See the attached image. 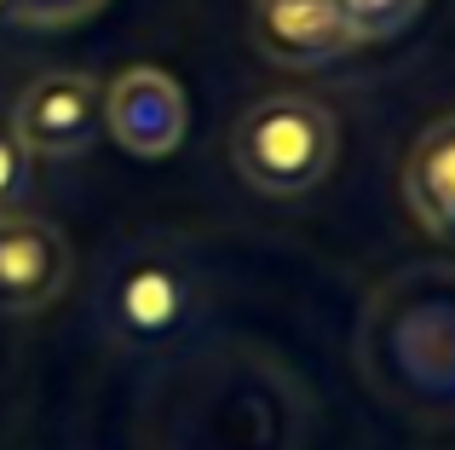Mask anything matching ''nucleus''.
<instances>
[{
    "label": "nucleus",
    "mask_w": 455,
    "mask_h": 450,
    "mask_svg": "<svg viewBox=\"0 0 455 450\" xmlns=\"http://www.w3.org/2000/svg\"><path fill=\"white\" fill-rule=\"evenodd\" d=\"M340 162V122L311 92H271L231 127V168L259 197H306Z\"/></svg>",
    "instance_id": "1"
},
{
    "label": "nucleus",
    "mask_w": 455,
    "mask_h": 450,
    "mask_svg": "<svg viewBox=\"0 0 455 450\" xmlns=\"http://www.w3.org/2000/svg\"><path fill=\"white\" fill-rule=\"evenodd\" d=\"M190 306H196V283L179 266L167 248H133L110 266L99 294L104 329L127 347H156V341L179 335L190 324Z\"/></svg>",
    "instance_id": "2"
},
{
    "label": "nucleus",
    "mask_w": 455,
    "mask_h": 450,
    "mask_svg": "<svg viewBox=\"0 0 455 450\" xmlns=\"http://www.w3.org/2000/svg\"><path fill=\"white\" fill-rule=\"evenodd\" d=\"M6 122L29 157H46V162L87 157L104 133V87L87 69H46L18 92Z\"/></svg>",
    "instance_id": "3"
},
{
    "label": "nucleus",
    "mask_w": 455,
    "mask_h": 450,
    "mask_svg": "<svg viewBox=\"0 0 455 450\" xmlns=\"http://www.w3.org/2000/svg\"><path fill=\"white\" fill-rule=\"evenodd\" d=\"M190 127V104L167 69L156 64H133L116 81H104V133L127 150V157H173L185 145Z\"/></svg>",
    "instance_id": "4"
},
{
    "label": "nucleus",
    "mask_w": 455,
    "mask_h": 450,
    "mask_svg": "<svg viewBox=\"0 0 455 450\" xmlns=\"http://www.w3.org/2000/svg\"><path fill=\"white\" fill-rule=\"evenodd\" d=\"M69 237L52 220L29 214V208H12L0 214V312L12 317H35L69 289Z\"/></svg>",
    "instance_id": "5"
},
{
    "label": "nucleus",
    "mask_w": 455,
    "mask_h": 450,
    "mask_svg": "<svg viewBox=\"0 0 455 450\" xmlns=\"http://www.w3.org/2000/svg\"><path fill=\"white\" fill-rule=\"evenodd\" d=\"M248 29L259 58H271L277 69H323L363 46L334 0H254Z\"/></svg>",
    "instance_id": "6"
},
{
    "label": "nucleus",
    "mask_w": 455,
    "mask_h": 450,
    "mask_svg": "<svg viewBox=\"0 0 455 450\" xmlns=\"http://www.w3.org/2000/svg\"><path fill=\"white\" fill-rule=\"evenodd\" d=\"M398 191H403L410 220L421 225L433 243L455 248V110L433 116V122L410 139Z\"/></svg>",
    "instance_id": "7"
},
{
    "label": "nucleus",
    "mask_w": 455,
    "mask_h": 450,
    "mask_svg": "<svg viewBox=\"0 0 455 450\" xmlns=\"http://www.w3.org/2000/svg\"><path fill=\"white\" fill-rule=\"evenodd\" d=\"M334 6L346 12V23L357 29V41L375 46V41H392V35H403L415 18H421L427 0H334Z\"/></svg>",
    "instance_id": "8"
},
{
    "label": "nucleus",
    "mask_w": 455,
    "mask_h": 450,
    "mask_svg": "<svg viewBox=\"0 0 455 450\" xmlns=\"http://www.w3.org/2000/svg\"><path fill=\"white\" fill-rule=\"evenodd\" d=\"M110 0H0V18L29 23V29H69V23L104 12Z\"/></svg>",
    "instance_id": "9"
},
{
    "label": "nucleus",
    "mask_w": 455,
    "mask_h": 450,
    "mask_svg": "<svg viewBox=\"0 0 455 450\" xmlns=\"http://www.w3.org/2000/svg\"><path fill=\"white\" fill-rule=\"evenodd\" d=\"M35 191V157L23 150V139L12 133V122H0V214L23 208Z\"/></svg>",
    "instance_id": "10"
}]
</instances>
